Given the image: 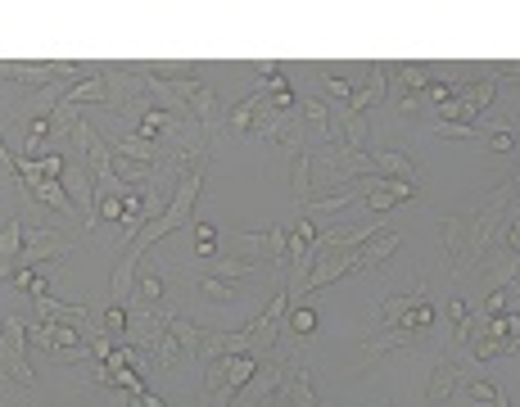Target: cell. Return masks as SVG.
Here are the masks:
<instances>
[{"label": "cell", "mask_w": 520, "mask_h": 407, "mask_svg": "<svg viewBox=\"0 0 520 407\" xmlns=\"http://www.w3.org/2000/svg\"><path fill=\"white\" fill-rule=\"evenodd\" d=\"M511 204H516V172L484 199L480 209H466V213H444L439 218V240H444V254L453 276H475L480 263L489 258V249L498 245V236L507 231L511 218Z\"/></svg>", "instance_id": "cell-1"}, {"label": "cell", "mask_w": 520, "mask_h": 407, "mask_svg": "<svg viewBox=\"0 0 520 407\" xmlns=\"http://www.w3.org/2000/svg\"><path fill=\"white\" fill-rule=\"evenodd\" d=\"M204 172H208V154L195 163V168L181 177V186H177V195H172V204L159 213L154 222H145L141 227V236L127 245V254H123V263H118V272H114V285H109V299L114 303H123V299H132V290H136V272H141V258L150 254L154 245H159L163 236H172V231H181L190 222V209H195V199H199V190H204Z\"/></svg>", "instance_id": "cell-2"}, {"label": "cell", "mask_w": 520, "mask_h": 407, "mask_svg": "<svg viewBox=\"0 0 520 407\" xmlns=\"http://www.w3.org/2000/svg\"><path fill=\"white\" fill-rule=\"evenodd\" d=\"M231 258H245L254 267H272V272H290V227H267V231H231L227 240Z\"/></svg>", "instance_id": "cell-3"}, {"label": "cell", "mask_w": 520, "mask_h": 407, "mask_svg": "<svg viewBox=\"0 0 520 407\" xmlns=\"http://www.w3.org/2000/svg\"><path fill=\"white\" fill-rule=\"evenodd\" d=\"M28 322L14 313H5V322H0V371H5V380H19L23 389L37 385V376H32V362H28Z\"/></svg>", "instance_id": "cell-4"}, {"label": "cell", "mask_w": 520, "mask_h": 407, "mask_svg": "<svg viewBox=\"0 0 520 407\" xmlns=\"http://www.w3.org/2000/svg\"><path fill=\"white\" fill-rule=\"evenodd\" d=\"M290 294H285V285L281 290L272 294V303H267L263 313L254 317V322L245 326V335L249 340H254V349H276V344H281V335H285V317H290Z\"/></svg>", "instance_id": "cell-5"}, {"label": "cell", "mask_w": 520, "mask_h": 407, "mask_svg": "<svg viewBox=\"0 0 520 407\" xmlns=\"http://www.w3.org/2000/svg\"><path fill=\"white\" fill-rule=\"evenodd\" d=\"M73 245H77V236H64V231H50V227H28V245H23L19 272L41 267V263H59V258H64ZM19 272H14V276H19Z\"/></svg>", "instance_id": "cell-6"}, {"label": "cell", "mask_w": 520, "mask_h": 407, "mask_svg": "<svg viewBox=\"0 0 520 407\" xmlns=\"http://www.w3.org/2000/svg\"><path fill=\"white\" fill-rule=\"evenodd\" d=\"M73 141L82 145V154H86V168H91V177H95V186L100 181H109L114 177V141H104L100 132H95L91 123H86V114H82V123L73 127Z\"/></svg>", "instance_id": "cell-7"}, {"label": "cell", "mask_w": 520, "mask_h": 407, "mask_svg": "<svg viewBox=\"0 0 520 407\" xmlns=\"http://www.w3.org/2000/svg\"><path fill=\"white\" fill-rule=\"evenodd\" d=\"M254 376H258L254 353H231V358H218L213 367H204V394H213L218 385H236V389H245Z\"/></svg>", "instance_id": "cell-8"}, {"label": "cell", "mask_w": 520, "mask_h": 407, "mask_svg": "<svg viewBox=\"0 0 520 407\" xmlns=\"http://www.w3.org/2000/svg\"><path fill=\"white\" fill-rule=\"evenodd\" d=\"M276 407H317L312 371H308V362H299V353H290V362H285V385H281Z\"/></svg>", "instance_id": "cell-9"}, {"label": "cell", "mask_w": 520, "mask_h": 407, "mask_svg": "<svg viewBox=\"0 0 520 407\" xmlns=\"http://www.w3.org/2000/svg\"><path fill=\"white\" fill-rule=\"evenodd\" d=\"M421 340H426V335L407 331V326H394V331H367V335H362V349H358V367H367V362H371V358H380V353L416 349Z\"/></svg>", "instance_id": "cell-10"}, {"label": "cell", "mask_w": 520, "mask_h": 407, "mask_svg": "<svg viewBox=\"0 0 520 407\" xmlns=\"http://www.w3.org/2000/svg\"><path fill=\"white\" fill-rule=\"evenodd\" d=\"M23 195H28L32 204H46V209H55V213H68V218L77 213L73 195H68V186L59 177H32V181H23Z\"/></svg>", "instance_id": "cell-11"}, {"label": "cell", "mask_w": 520, "mask_h": 407, "mask_svg": "<svg viewBox=\"0 0 520 407\" xmlns=\"http://www.w3.org/2000/svg\"><path fill=\"white\" fill-rule=\"evenodd\" d=\"M421 195V186L412 181H385V177H367V209L371 213H385L394 204H407V199Z\"/></svg>", "instance_id": "cell-12"}, {"label": "cell", "mask_w": 520, "mask_h": 407, "mask_svg": "<svg viewBox=\"0 0 520 407\" xmlns=\"http://www.w3.org/2000/svg\"><path fill=\"white\" fill-rule=\"evenodd\" d=\"M190 118L199 123V132H204L208 141L227 127V114H222V100H218V86H213V82H204V91L190 100Z\"/></svg>", "instance_id": "cell-13"}, {"label": "cell", "mask_w": 520, "mask_h": 407, "mask_svg": "<svg viewBox=\"0 0 520 407\" xmlns=\"http://www.w3.org/2000/svg\"><path fill=\"white\" fill-rule=\"evenodd\" d=\"M0 73H5V82H19V86L41 91V86H50L55 77H64L68 64H14V59H5V64H0Z\"/></svg>", "instance_id": "cell-14"}, {"label": "cell", "mask_w": 520, "mask_h": 407, "mask_svg": "<svg viewBox=\"0 0 520 407\" xmlns=\"http://www.w3.org/2000/svg\"><path fill=\"white\" fill-rule=\"evenodd\" d=\"M493 95H498V82H493L489 73L480 77V82H457V105L466 109V123H480V114H484V105H489Z\"/></svg>", "instance_id": "cell-15"}, {"label": "cell", "mask_w": 520, "mask_h": 407, "mask_svg": "<svg viewBox=\"0 0 520 407\" xmlns=\"http://www.w3.org/2000/svg\"><path fill=\"white\" fill-rule=\"evenodd\" d=\"M457 371H462V362H457L453 353H444V358L435 362V371H430V385H426V403L430 407H439L457 389Z\"/></svg>", "instance_id": "cell-16"}, {"label": "cell", "mask_w": 520, "mask_h": 407, "mask_svg": "<svg viewBox=\"0 0 520 407\" xmlns=\"http://www.w3.org/2000/svg\"><path fill=\"white\" fill-rule=\"evenodd\" d=\"M371 159H376V177H385V181H412V186H421V177H416V168H412V154L380 150V154H371Z\"/></svg>", "instance_id": "cell-17"}, {"label": "cell", "mask_w": 520, "mask_h": 407, "mask_svg": "<svg viewBox=\"0 0 520 407\" xmlns=\"http://www.w3.org/2000/svg\"><path fill=\"white\" fill-rule=\"evenodd\" d=\"M421 290H426V285H416L412 294H389V299L376 308V326H371V331H394V326H403L407 308H412V303L421 299Z\"/></svg>", "instance_id": "cell-18"}, {"label": "cell", "mask_w": 520, "mask_h": 407, "mask_svg": "<svg viewBox=\"0 0 520 407\" xmlns=\"http://www.w3.org/2000/svg\"><path fill=\"white\" fill-rule=\"evenodd\" d=\"M267 105H272V91H267V86H258L254 95H245V100H240V105L231 109V114H227V123L236 127V132H249V127L258 123V114H263Z\"/></svg>", "instance_id": "cell-19"}, {"label": "cell", "mask_w": 520, "mask_h": 407, "mask_svg": "<svg viewBox=\"0 0 520 407\" xmlns=\"http://www.w3.org/2000/svg\"><path fill=\"white\" fill-rule=\"evenodd\" d=\"M186 281H195L199 294H204L208 303H236V281H227V276H213V272H199V267H190Z\"/></svg>", "instance_id": "cell-20"}, {"label": "cell", "mask_w": 520, "mask_h": 407, "mask_svg": "<svg viewBox=\"0 0 520 407\" xmlns=\"http://www.w3.org/2000/svg\"><path fill=\"white\" fill-rule=\"evenodd\" d=\"M150 362H154V367H159V371H172V376H177V371L181 367H186V349H181V340H177V335H172V331H163L159 335V340H154V349H150Z\"/></svg>", "instance_id": "cell-21"}, {"label": "cell", "mask_w": 520, "mask_h": 407, "mask_svg": "<svg viewBox=\"0 0 520 407\" xmlns=\"http://www.w3.org/2000/svg\"><path fill=\"white\" fill-rule=\"evenodd\" d=\"M484 335L502 340V344H507V353H520V313H502V317H493V322L484 326Z\"/></svg>", "instance_id": "cell-22"}, {"label": "cell", "mask_w": 520, "mask_h": 407, "mask_svg": "<svg viewBox=\"0 0 520 407\" xmlns=\"http://www.w3.org/2000/svg\"><path fill=\"white\" fill-rule=\"evenodd\" d=\"M398 245H403V236H398V231H385V236H376L367 249H362V267H376V272H380V267H385V258H394Z\"/></svg>", "instance_id": "cell-23"}, {"label": "cell", "mask_w": 520, "mask_h": 407, "mask_svg": "<svg viewBox=\"0 0 520 407\" xmlns=\"http://www.w3.org/2000/svg\"><path fill=\"white\" fill-rule=\"evenodd\" d=\"M86 100H100V105H109L114 95H109V82L104 77H86V82H73V91H68V105L82 109Z\"/></svg>", "instance_id": "cell-24"}, {"label": "cell", "mask_w": 520, "mask_h": 407, "mask_svg": "<svg viewBox=\"0 0 520 407\" xmlns=\"http://www.w3.org/2000/svg\"><path fill=\"white\" fill-rule=\"evenodd\" d=\"M172 335L181 340V349H186V358L195 362L199 358V344H204V326L199 322H190V317H172V326H168Z\"/></svg>", "instance_id": "cell-25"}, {"label": "cell", "mask_w": 520, "mask_h": 407, "mask_svg": "<svg viewBox=\"0 0 520 407\" xmlns=\"http://www.w3.org/2000/svg\"><path fill=\"white\" fill-rule=\"evenodd\" d=\"M312 331H317V308H312V303H294L290 317H285V335H294V340H308Z\"/></svg>", "instance_id": "cell-26"}, {"label": "cell", "mask_w": 520, "mask_h": 407, "mask_svg": "<svg viewBox=\"0 0 520 407\" xmlns=\"http://www.w3.org/2000/svg\"><path fill=\"white\" fill-rule=\"evenodd\" d=\"M403 326H407V331H416V335H430V331H435V303L426 299V290H421V299L407 308Z\"/></svg>", "instance_id": "cell-27"}, {"label": "cell", "mask_w": 520, "mask_h": 407, "mask_svg": "<svg viewBox=\"0 0 520 407\" xmlns=\"http://www.w3.org/2000/svg\"><path fill=\"white\" fill-rule=\"evenodd\" d=\"M132 299H136V303H154V308H163V276H159V272H136Z\"/></svg>", "instance_id": "cell-28"}, {"label": "cell", "mask_w": 520, "mask_h": 407, "mask_svg": "<svg viewBox=\"0 0 520 407\" xmlns=\"http://www.w3.org/2000/svg\"><path fill=\"white\" fill-rule=\"evenodd\" d=\"M322 95H326V100H331L335 109H344V105H349V100H353V95H358V82H349V77H344V73H331V77H326V82H322Z\"/></svg>", "instance_id": "cell-29"}, {"label": "cell", "mask_w": 520, "mask_h": 407, "mask_svg": "<svg viewBox=\"0 0 520 407\" xmlns=\"http://www.w3.org/2000/svg\"><path fill=\"white\" fill-rule=\"evenodd\" d=\"M100 322H104V331H109V340L123 344V340H127V326H132V313H127L123 303H109Z\"/></svg>", "instance_id": "cell-30"}, {"label": "cell", "mask_w": 520, "mask_h": 407, "mask_svg": "<svg viewBox=\"0 0 520 407\" xmlns=\"http://www.w3.org/2000/svg\"><path fill=\"white\" fill-rule=\"evenodd\" d=\"M46 136H55V118H37V123H28V127H23V154H37ZM37 159H41V154H37Z\"/></svg>", "instance_id": "cell-31"}, {"label": "cell", "mask_w": 520, "mask_h": 407, "mask_svg": "<svg viewBox=\"0 0 520 407\" xmlns=\"http://www.w3.org/2000/svg\"><path fill=\"white\" fill-rule=\"evenodd\" d=\"M430 136H444V141H448V136H453V141H480V127H475V123H430Z\"/></svg>", "instance_id": "cell-32"}, {"label": "cell", "mask_w": 520, "mask_h": 407, "mask_svg": "<svg viewBox=\"0 0 520 407\" xmlns=\"http://www.w3.org/2000/svg\"><path fill=\"white\" fill-rule=\"evenodd\" d=\"M195 254H199V263H204V258H218V227L195 222Z\"/></svg>", "instance_id": "cell-33"}, {"label": "cell", "mask_w": 520, "mask_h": 407, "mask_svg": "<svg viewBox=\"0 0 520 407\" xmlns=\"http://www.w3.org/2000/svg\"><path fill=\"white\" fill-rule=\"evenodd\" d=\"M367 132H371L367 118H344V145H349V150L367 154Z\"/></svg>", "instance_id": "cell-34"}, {"label": "cell", "mask_w": 520, "mask_h": 407, "mask_svg": "<svg viewBox=\"0 0 520 407\" xmlns=\"http://www.w3.org/2000/svg\"><path fill=\"white\" fill-rule=\"evenodd\" d=\"M267 91H272V109H276V114H294V86L285 82V77H272Z\"/></svg>", "instance_id": "cell-35"}, {"label": "cell", "mask_w": 520, "mask_h": 407, "mask_svg": "<svg viewBox=\"0 0 520 407\" xmlns=\"http://www.w3.org/2000/svg\"><path fill=\"white\" fill-rule=\"evenodd\" d=\"M480 313H484V322H493V317H502V313H511V294L507 290H493L489 299L480 303Z\"/></svg>", "instance_id": "cell-36"}, {"label": "cell", "mask_w": 520, "mask_h": 407, "mask_svg": "<svg viewBox=\"0 0 520 407\" xmlns=\"http://www.w3.org/2000/svg\"><path fill=\"white\" fill-rule=\"evenodd\" d=\"M466 394H471L475 403H493V398H498V385H489V380H471V385H466Z\"/></svg>", "instance_id": "cell-37"}, {"label": "cell", "mask_w": 520, "mask_h": 407, "mask_svg": "<svg viewBox=\"0 0 520 407\" xmlns=\"http://www.w3.org/2000/svg\"><path fill=\"white\" fill-rule=\"evenodd\" d=\"M489 150L493 154H516V136H511V132H493L489 136Z\"/></svg>", "instance_id": "cell-38"}, {"label": "cell", "mask_w": 520, "mask_h": 407, "mask_svg": "<svg viewBox=\"0 0 520 407\" xmlns=\"http://www.w3.org/2000/svg\"><path fill=\"white\" fill-rule=\"evenodd\" d=\"M502 236H507V249H511V254L520 258V218H516V222H507V231H502Z\"/></svg>", "instance_id": "cell-39"}, {"label": "cell", "mask_w": 520, "mask_h": 407, "mask_svg": "<svg viewBox=\"0 0 520 407\" xmlns=\"http://www.w3.org/2000/svg\"><path fill=\"white\" fill-rule=\"evenodd\" d=\"M448 317H453V326H457V322H466V317H471V308H466L462 299H448Z\"/></svg>", "instance_id": "cell-40"}, {"label": "cell", "mask_w": 520, "mask_h": 407, "mask_svg": "<svg viewBox=\"0 0 520 407\" xmlns=\"http://www.w3.org/2000/svg\"><path fill=\"white\" fill-rule=\"evenodd\" d=\"M136 403H141V407H168L159 394H145V398H136Z\"/></svg>", "instance_id": "cell-41"}, {"label": "cell", "mask_w": 520, "mask_h": 407, "mask_svg": "<svg viewBox=\"0 0 520 407\" xmlns=\"http://www.w3.org/2000/svg\"><path fill=\"white\" fill-rule=\"evenodd\" d=\"M132 403H136L132 394H123V389H114V407H132Z\"/></svg>", "instance_id": "cell-42"}, {"label": "cell", "mask_w": 520, "mask_h": 407, "mask_svg": "<svg viewBox=\"0 0 520 407\" xmlns=\"http://www.w3.org/2000/svg\"><path fill=\"white\" fill-rule=\"evenodd\" d=\"M489 407H507V394H502V389H498V398H493Z\"/></svg>", "instance_id": "cell-43"}, {"label": "cell", "mask_w": 520, "mask_h": 407, "mask_svg": "<svg viewBox=\"0 0 520 407\" xmlns=\"http://www.w3.org/2000/svg\"><path fill=\"white\" fill-rule=\"evenodd\" d=\"M516 281H520V272H516Z\"/></svg>", "instance_id": "cell-44"}]
</instances>
